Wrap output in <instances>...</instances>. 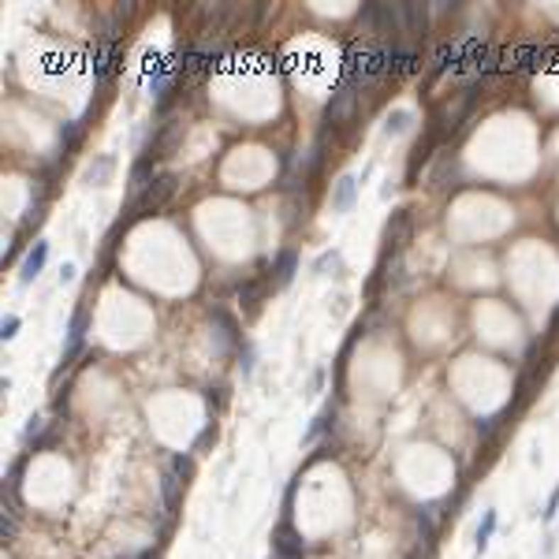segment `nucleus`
<instances>
[{"label":"nucleus","instance_id":"obj_1","mask_svg":"<svg viewBox=\"0 0 559 559\" xmlns=\"http://www.w3.org/2000/svg\"><path fill=\"white\" fill-rule=\"evenodd\" d=\"M175 187H179V179L175 175H157V179L142 190V194L131 201V213L135 216H150V213H160L168 205V198L175 194Z\"/></svg>","mask_w":559,"mask_h":559},{"label":"nucleus","instance_id":"obj_2","mask_svg":"<svg viewBox=\"0 0 559 559\" xmlns=\"http://www.w3.org/2000/svg\"><path fill=\"white\" fill-rule=\"evenodd\" d=\"M306 555V541L295 529L291 519H280L276 533H272V559H302Z\"/></svg>","mask_w":559,"mask_h":559},{"label":"nucleus","instance_id":"obj_3","mask_svg":"<svg viewBox=\"0 0 559 559\" xmlns=\"http://www.w3.org/2000/svg\"><path fill=\"white\" fill-rule=\"evenodd\" d=\"M355 109H358V94L350 82H343L328 101V123H350L355 120Z\"/></svg>","mask_w":559,"mask_h":559},{"label":"nucleus","instance_id":"obj_4","mask_svg":"<svg viewBox=\"0 0 559 559\" xmlns=\"http://www.w3.org/2000/svg\"><path fill=\"white\" fill-rule=\"evenodd\" d=\"M116 60H120V49H116L112 41H101V45L94 49V79L97 82H109L116 75V67H120Z\"/></svg>","mask_w":559,"mask_h":559},{"label":"nucleus","instance_id":"obj_5","mask_svg":"<svg viewBox=\"0 0 559 559\" xmlns=\"http://www.w3.org/2000/svg\"><path fill=\"white\" fill-rule=\"evenodd\" d=\"M395 16H399V31L421 38L425 34V23H429V11L425 4H395Z\"/></svg>","mask_w":559,"mask_h":559},{"label":"nucleus","instance_id":"obj_6","mask_svg":"<svg viewBox=\"0 0 559 559\" xmlns=\"http://www.w3.org/2000/svg\"><path fill=\"white\" fill-rule=\"evenodd\" d=\"M355 198H358V179H355V175H343V179L332 187V209L336 213H350Z\"/></svg>","mask_w":559,"mask_h":559},{"label":"nucleus","instance_id":"obj_7","mask_svg":"<svg viewBox=\"0 0 559 559\" xmlns=\"http://www.w3.org/2000/svg\"><path fill=\"white\" fill-rule=\"evenodd\" d=\"M45 258H49V243H34V250H31V254H26V261H23V284L38 280V272L45 269Z\"/></svg>","mask_w":559,"mask_h":559},{"label":"nucleus","instance_id":"obj_8","mask_svg":"<svg viewBox=\"0 0 559 559\" xmlns=\"http://www.w3.org/2000/svg\"><path fill=\"white\" fill-rule=\"evenodd\" d=\"M179 138H183V127H179V123H168V127H165V135H160V138L153 142V150H150V157H153V160H160V157H168V153L175 150V145H179Z\"/></svg>","mask_w":559,"mask_h":559},{"label":"nucleus","instance_id":"obj_9","mask_svg":"<svg viewBox=\"0 0 559 559\" xmlns=\"http://www.w3.org/2000/svg\"><path fill=\"white\" fill-rule=\"evenodd\" d=\"M179 489H183V481H179V477H172V474L160 477V499H165V511H168V514H175V504H179Z\"/></svg>","mask_w":559,"mask_h":559},{"label":"nucleus","instance_id":"obj_10","mask_svg":"<svg viewBox=\"0 0 559 559\" xmlns=\"http://www.w3.org/2000/svg\"><path fill=\"white\" fill-rule=\"evenodd\" d=\"M190 470H194L190 455H172V459H168V474H172V477H179L183 485L190 481Z\"/></svg>","mask_w":559,"mask_h":559},{"label":"nucleus","instance_id":"obj_11","mask_svg":"<svg viewBox=\"0 0 559 559\" xmlns=\"http://www.w3.org/2000/svg\"><path fill=\"white\" fill-rule=\"evenodd\" d=\"M295 265H299V258L291 254V250H284V254L276 258V280H280V284H287V280L295 276Z\"/></svg>","mask_w":559,"mask_h":559},{"label":"nucleus","instance_id":"obj_12","mask_svg":"<svg viewBox=\"0 0 559 559\" xmlns=\"http://www.w3.org/2000/svg\"><path fill=\"white\" fill-rule=\"evenodd\" d=\"M16 533H19V514L0 511V537H4V541H16Z\"/></svg>","mask_w":559,"mask_h":559},{"label":"nucleus","instance_id":"obj_13","mask_svg":"<svg viewBox=\"0 0 559 559\" xmlns=\"http://www.w3.org/2000/svg\"><path fill=\"white\" fill-rule=\"evenodd\" d=\"M492 529H496V511H489V514H485V522H481V529H477V552H485V548H489V537H492Z\"/></svg>","mask_w":559,"mask_h":559},{"label":"nucleus","instance_id":"obj_14","mask_svg":"<svg viewBox=\"0 0 559 559\" xmlns=\"http://www.w3.org/2000/svg\"><path fill=\"white\" fill-rule=\"evenodd\" d=\"M406 127H410V112H403V109H399V112H392V116H388V123H384L388 135H403Z\"/></svg>","mask_w":559,"mask_h":559},{"label":"nucleus","instance_id":"obj_15","mask_svg":"<svg viewBox=\"0 0 559 559\" xmlns=\"http://www.w3.org/2000/svg\"><path fill=\"white\" fill-rule=\"evenodd\" d=\"M109 172H112V157H101V160H97V168H90V179L101 187V183L109 179Z\"/></svg>","mask_w":559,"mask_h":559},{"label":"nucleus","instance_id":"obj_16","mask_svg":"<svg viewBox=\"0 0 559 559\" xmlns=\"http://www.w3.org/2000/svg\"><path fill=\"white\" fill-rule=\"evenodd\" d=\"M258 295H261V284H246V287L239 291V299L246 302V310H254V306H258Z\"/></svg>","mask_w":559,"mask_h":559},{"label":"nucleus","instance_id":"obj_17","mask_svg":"<svg viewBox=\"0 0 559 559\" xmlns=\"http://www.w3.org/2000/svg\"><path fill=\"white\" fill-rule=\"evenodd\" d=\"M41 429H45V418H31V425H26V440H34Z\"/></svg>","mask_w":559,"mask_h":559},{"label":"nucleus","instance_id":"obj_18","mask_svg":"<svg viewBox=\"0 0 559 559\" xmlns=\"http://www.w3.org/2000/svg\"><path fill=\"white\" fill-rule=\"evenodd\" d=\"M16 332H19V317H4V332H0V336H4V340H11Z\"/></svg>","mask_w":559,"mask_h":559},{"label":"nucleus","instance_id":"obj_19","mask_svg":"<svg viewBox=\"0 0 559 559\" xmlns=\"http://www.w3.org/2000/svg\"><path fill=\"white\" fill-rule=\"evenodd\" d=\"M555 507H559V489L552 492V499H548V511H544V522H552L555 519Z\"/></svg>","mask_w":559,"mask_h":559},{"label":"nucleus","instance_id":"obj_20","mask_svg":"<svg viewBox=\"0 0 559 559\" xmlns=\"http://www.w3.org/2000/svg\"><path fill=\"white\" fill-rule=\"evenodd\" d=\"M127 559H153V548H142L138 555H127Z\"/></svg>","mask_w":559,"mask_h":559}]
</instances>
